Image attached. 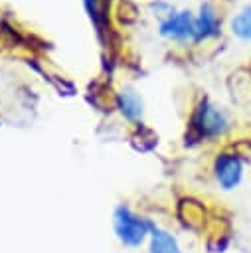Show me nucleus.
<instances>
[{
	"mask_svg": "<svg viewBox=\"0 0 251 253\" xmlns=\"http://www.w3.org/2000/svg\"><path fill=\"white\" fill-rule=\"evenodd\" d=\"M160 34L170 40H194V16L190 12H178L168 16L160 24Z\"/></svg>",
	"mask_w": 251,
	"mask_h": 253,
	"instance_id": "obj_4",
	"label": "nucleus"
},
{
	"mask_svg": "<svg viewBox=\"0 0 251 253\" xmlns=\"http://www.w3.org/2000/svg\"><path fill=\"white\" fill-rule=\"evenodd\" d=\"M148 253H182V247L172 233L154 225L148 237Z\"/></svg>",
	"mask_w": 251,
	"mask_h": 253,
	"instance_id": "obj_7",
	"label": "nucleus"
},
{
	"mask_svg": "<svg viewBox=\"0 0 251 253\" xmlns=\"http://www.w3.org/2000/svg\"><path fill=\"white\" fill-rule=\"evenodd\" d=\"M217 34H219V20L213 8L209 4H202L198 18H194V42L215 38Z\"/></svg>",
	"mask_w": 251,
	"mask_h": 253,
	"instance_id": "obj_6",
	"label": "nucleus"
},
{
	"mask_svg": "<svg viewBox=\"0 0 251 253\" xmlns=\"http://www.w3.org/2000/svg\"><path fill=\"white\" fill-rule=\"evenodd\" d=\"M231 32L239 40L251 42V6H245L235 18L231 20Z\"/></svg>",
	"mask_w": 251,
	"mask_h": 253,
	"instance_id": "obj_8",
	"label": "nucleus"
},
{
	"mask_svg": "<svg viewBox=\"0 0 251 253\" xmlns=\"http://www.w3.org/2000/svg\"><path fill=\"white\" fill-rule=\"evenodd\" d=\"M113 229H115L117 239L125 247H140L150 237L154 223L148 221L146 217L136 215L130 208L119 206L113 213Z\"/></svg>",
	"mask_w": 251,
	"mask_h": 253,
	"instance_id": "obj_1",
	"label": "nucleus"
},
{
	"mask_svg": "<svg viewBox=\"0 0 251 253\" xmlns=\"http://www.w3.org/2000/svg\"><path fill=\"white\" fill-rule=\"evenodd\" d=\"M117 107L121 111V115L130 121V123H138L142 119L144 113V101L142 97L132 89V87H123L117 95Z\"/></svg>",
	"mask_w": 251,
	"mask_h": 253,
	"instance_id": "obj_5",
	"label": "nucleus"
},
{
	"mask_svg": "<svg viewBox=\"0 0 251 253\" xmlns=\"http://www.w3.org/2000/svg\"><path fill=\"white\" fill-rule=\"evenodd\" d=\"M213 176L221 190H235L243 180V162L237 154L221 152L213 160Z\"/></svg>",
	"mask_w": 251,
	"mask_h": 253,
	"instance_id": "obj_3",
	"label": "nucleus"
},
{
	"mask_svg": "<svg viewBox=\"0 0 251 253\" xmlns=\"http://www.w3.org/2000/svg\"><path fill=\"white\" fill-rule=\"evenodd\" d=\"M229 128V119L223 109L204 99L192 115V130L198 138H217Z\"/></svg>",
	"mask_w": 251,
	"mask_h": 253,
	"instance_id": "obj_2",
	"label": "nucleus"
}]
</instances>
